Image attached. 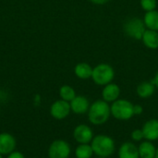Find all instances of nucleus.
Wrapping results in <instances>:
<instances>
[{
  "mask_svg": "<svg viewBox=\"0 0 158 158\" xmlns=\"http://www.w3.org/2000/svg\"><path fill=\"white\" fill-rule=\"evenodd\" d=\"M71 111L77 115H82L88 112L90 107L89 100L83 95H76V97L69 102Z\"/></svg>",
  "mask_w": 158,
  "mask_h": 158,
  "instance_id": "obj_11",
  "label": "nucleus"
},
{
  "mask_svg": "<svg viewBox=\"0 0 158 158\" xmlns=\"http://www.w3.org/2000/svg\"><path fill=\"white\" fill-rule=\"evenodd\" d=\"M142 41L143 44L150 49L158 48V31L153 30H145Z\"/></svg>",
  "mask_w": 158,
  "mask_h": 158,
  "instance_id": "obj_16",
  "label": "nucleus"
},
{
  "mask_svg": "<svg viewBox=\"0 0 158 158\" xmlns=\"http://www.w3.org/2000/svg\"><path fill=\"white\" fill-rule=\"evenodd\" d=\"M131 137L132 139L133 142H142L143 139H144V136H143V132L142 131V129H136L134 131H132L131 134Z\"/></svg>",
  "mask_w": 158,
  "mask_h": 158,
  "instance_id": "obj_22",
  "label": "nucleus"
},
{
  "mask_svg": "<svg viewBox=\"0 0 158 158\" xmlns=\"http://www.w3.org/2000/svg\"><path fill=\"white\" fill-rule=\"evenodd\" d=\"M155 158H158V148H156V157Z\"/></svg>",
  "mask_w": 158,
  "mask_h": 158,
  "instance_id": "obj_27",
  "label": "nucleus"
},
{
  "mask_svg": "<svg viewBox=\"0 0 158 158\" xmlns=\"http://www.w3.org/2000/svg\"><path fill=\"white\" fill-rule=\"evenodd\" d=\"M157 6L156 0H141V6L146 12L155 10Z\"/></svg>",
  "mask_w": 158,
  "mask_h": 158,
  "instance_id": "obj_21",
  "label": "nucleus"
},
{
  "mask_svg": "<svg viewBox=\"0 0 158 158\" xmlns=\"http://www.w3.org/2000/svg\"><path fill=\"white\" fill-rule=\"evenodd\" d=\"M94 154L99 157H109L115 152V141L112 137L106 134H99L94 137L91 142Z\"/></svg>",
  "mask_w": 158,
  "mask_h": 158,
  "instance_id": "obj_2",
  "label": "nucleus"
},
{
  "mask_svg": "<svg viewBox=\"0 0 158 158\" xmlns=\"http://www.w3.org/2000/svg\"><path fill=\"white\" fill-rule=\"evenodd\" d=\"M144 139L146 141L155 142L158 140V119L152 118L147 120L142 128Z\"/></svg>",
  "mask_w": 158,
  "mask_h": 158,
  "instance_id": "obj_10",
  "label": "nucleus"
},
{
  "mask_svg": "<svg viewBox=\"0 0 158 158\" xmlns=\"http://www.w3.org/2000/svg\"><path fill=\"white\" fill-rule=\"evenodd\" d=\"M151 81H152V82H153V83L156 85V87H157L158 88V72L156 73V76L154 77V79H153Z\"/></svg>",
  "mask_w": 158,
  "mask_h": 158,
  "instance_id": "obj_26",
  "label": "nucleus"
},
{
  "mask_svg": "<svg viewBox=\"0 0 158 158\" xmlns=\"http://www.w3.org/2000/svg\"><path fill=\"white\" fill-rule=\"evenodd\" d=\"M94 137L93 130L86 124H80L73 131V138L79 144L91 143Z\"/></svg>",
  "mask_w": 158,
  "mask_h": 158,
  "instance_id": "obj_7",
  "label": "nucleus"
},
{
  "mask_svg": "<svg viewBox=\"0 0 158 158\" xmlns=\"http://www.w3.org/2000/svg\"><path fill=\"white\" fill-rule=\"evenodd\" d=\"M140 158H155L156 154V148L150 141H143L138 146Z\"/></svg>",
  "mask_w": 158,
  "mask_h": 158,
  "instance_id": "obj_14",
  "label": "nucleus"
},
{
  "mask_svg": "<svg viewBox=\"0 0 158 158\" xmlns=\"http://www.w3.org/2000/svg\"><path fill=\"white\" fill-rule=\"evenodd\" d=\"M70 111H71V108H70L69 103L62 99L54 102L50 107L51 116L54 118L58 119V120L64 119L67 117H69Z\"/></svg>",
  "mask_w": 158,
  "mask_h": 158,
  "instance_id": "obj_8",
  "label": "nucleus"
},
{
  "mask_svg": "<svg viewBox=\"0 0 158 158\" xmlns=\"http://www.w3.org/2000/svg\"><path fill=\"white\" fill-rule=\"evenodd\" d=\"M118 158H140L138 146L132 142L123 143L118 151Z\"/></svg>",
  "mask_w": 158,
  "mask_h": 158,
  "instance_id": "obj_12",
  "label": "nucleus"
},
{
  "mask_svg": "<svg viewBox=\"0 0 158 158\" xmlns=\"http://www.w3.org/2000/svg\"><path fill=\"white\" fill-rule=\"evenodd\" d=\"M74 72L78 78L81 80H87L92 78L93 68L87 63H79L75 66Z\"/></svg>",
  "mask_w": 158,
  "mask_h": 158,
  "instance_id": "obj_17",
  "label": "nucleus"
},
{
  "mask_svg": "<svg viewBox=\"0 0 158 158\" xmlns=\"http://www.w3.org/2000/svg\"><path fill=\"white\" fill-rule=\"evenodd\" d=\"M123 30L127 36L135 40H142L146 30V26L142 19L131 18L125 22Z\"/></svg>",
  "mask_w": 158,
  "mask_h": 158,
  "instance_id": "obj_5",
  "label": "nucleus"
},
{
  "mask_svg": "<svg viewBox=\"0 0 158 158\" xmlns=\"http://www.w3.org/2000/svg\"><path fill=\"white\" fill-rule=\"evenodd\" d=\"M90 1L96 5H104V4H106L109 0H90Z\"/></svg>",
  "mask_w": 158,
  "mask_h": 158,
  "instance_id": "obj_25",
  "label": "nucleus"
},
{
  "mask_svg": "<svg viewBox=\"0 0 158 158\" xmlns=\"http://www.w3.org/2000/svg\"><path fill=\"white\" fill-rule=\"evenodd\" d=\"M0 158H3V156H2L1 154H0Z\"/></svg>",
  "mask_w": 158,
  "mask_h": 158,
  "instance_id": "obj_28",
  "label": "nucleus"
},
{
  "mask_svg": "<svg viewBox=\"0 0 158 158\" xmlns=\"http://www.w3.org/2000/svg\"><path fill=\"white\" fill-rule=\"evenodd\" d=\"M71 148L68 142L64 140L54 141L48 148L49 158H69Z\"/></svg>",
  "mask_w": 158,
  "mask_h": 158,
  "instance_id": "obj_6",
  "label": "nucleus"
},
{
  "mask_svg": "<svg viewBox=\"0 0 158 158\" xmlns=\"http://www.w3.org/2000/svg\"><path fill=\"white\" fill-rule=\"evenodd\" d=\"M94 155V154L90 143L79 144L75 149L76 158H92Z\"/></svg>",
  "mask_w": 158,
  "mask_h": 158,
  "instance_id": "obj_19",
  "label": "nucleus"
},
{
  "mask_svg": "<svg viewBox=\"0 0 158 158\" xmlns=\"http://www.w3.org/2000/svg\"><path fill=\"white\" fill-rule=\"evenodd\" d=\"M115 77V70L114 69L106 63L99 64L93 69L92 79L95 84L105 86L114 80Z\"/></svg>",
  "mask_w": 158,
  "mask_h": 158,
  "instance_id": "obj_4",
  "label": "nucleus"
},
{
  "mask_svg": "<svg viewBox=\"0 0 158 158\" xmlns=\"http://www.w3.org/2000/svg\"><path fill=\"white\" fill-rule=\"evenodd\" d=\"M87 113L90 123L95 126L104 125L111 116L110 106L104 100H96L90 106Z\"/></svg>",
  "mask_w": 158,
  "mask_h": 158,
  "instance_id": "obj_1",
  "label": "nucleus"
},
{
  "mask_svg": "<svg viewBox=\"0 0 158 158\" xmlns=\"http://www.w3.org/2000/svg\"><path fill=\"white\" fill-rule=\"evenodd\" d=\"M120 95V88L116 83H108L105 85L102 91V97L103 100L107 103H113L118 99Z\"/></svg>",
  "mask_w": 158,
  "mask_h": 158,
  "instance_id": "obj_13",
  "label": "nucleus"
},
{
  "mask_svg": "<svg viewBox=\"0 0 158 158\" xmlns=\"http://www.w3.org/2000/svg\"><path fill=\"white\" fill-rule=\"evenodd\" d=\"M133 111H134V116H140L143 112V107L141 105H134Z\"/></svg>",
  "mask_w": 158,
  "mask_h": 158,
  "instance_id": "obj_23",
  "label": "nucleus"
},
{
  "mask_svg": "<svg viewBox=\"0 0 158 158\" xmlns=\"http://www.w3.org/2000/svg\"><path fill=\"white\" fill-rule=\"evenodd\" d=\"M156 91V85L152 81H143L141 82L136 89V93L139 97L146 99L151 97Z\"/></svg>",
  "mask_w": 158,
  "mask_h": 158,
  "instance_id": "obj_15",
  "label": "nucleus"
},
{
  "mask_svg": "<svg viewBox=\"0 0 158 158\" xmlns=\"http://www.w3.org/2000/svg\"><path fill=\"white\" fill-rule=\"evenodd\" d=\"M134 105L126 99H118L110 106L111 116L118 120H129L134 117Z\"/></svg>",
  "mask_w": 158,
  "mask_h": 158,
  "instance_id": "obj_3",
  "label": "nucleus"
},
{
  "mask_svg": "<svg viewBox=\"0 0 158 158\" xmlns=\"http://www.w3.org/2000/svg\"><path fill=\"white\" fill-rule=\"evenodd\" d=\"M16 144V139L13 135L7 132L0 133V154L2 156H8L14 152Z\"/></svg>",
  "mask_w": 158,
  "mask_h": 158,
  "instance_id": "obj_9",
  "label": "nucleus"
},
{
  "mask_svg": "<svg viewBox=\"0 0 158 158\" xmlns=\"http://www.w3.org/2000/svg\"><path fill=\"white\" fill-rule=\"evenodd\" d=\"M143 22L147 29L158 31V11L155 9L146 12L143 18Z\"/></svg>",
  "mask_w": 158,
  "mask_h": 158,
  "instance_id": "obj_18",
  "label": "nucleus"
},
{
  "mask_svg": "<svg viewBox=\"0 0 158 158\" xmlns=\"http://www.w3.org/2000/svg\"><path fill=\"white\" fill-rule=\"evenodd\" d=\"M7 158H25L24 156L20 153V152H17V151H14L12 152L11 154H9L7 156Z\"/></svg>",
  "mask_w": 158,
  "mask_h": 158,
  "instance_id": "obj_24",
  "label": "nucleus"
},
{
  "mask_svg": "<svg viewBox=\"0 0 158 158\" xmlns=\"http://www.w3.org/2000/svg\"><path fill=\"white\" fill-rule=\"evenodd\" d=\"M59 95H60V98L62 100L69 103L70 101H72L76 97V92L71 86L63 85L59 90Z\"/></svg>",
  "mask_w": 158,
  "mask_h": 158,
  "instance_id": "obj_20",
  "label": "nucleus"
},
{
  "mask_svg": "<svg viewBox=\"0 0 158 158\" xmlns=\"http://www.w3.org/2000/svg\"><path fill=\"white\" fill-rule=\"evenodd\" d=\"M96 158H106V157H99V156H97Z\"/></svg>",
  "mask_w": 158,
  "mask_h": 158,
  "instance_id": "obj_29",
  "label": "nucleus"
}]
</instances>
